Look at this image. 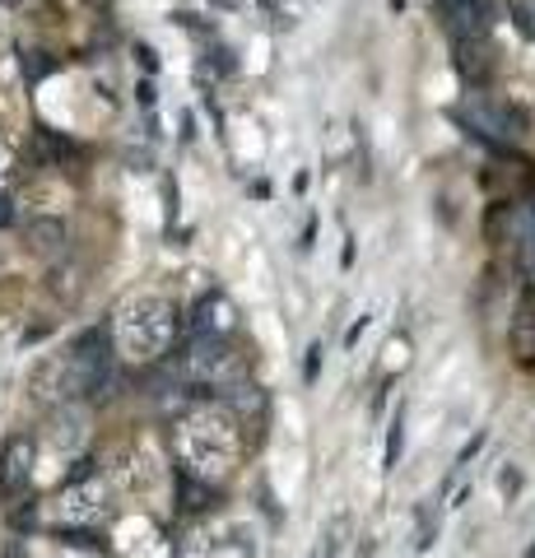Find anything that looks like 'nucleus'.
<instances>
[{"instance_id":"f257e3e1","label":"nucleus","mask_w":535,"mask_h":558,"mask_svg":"<svg viewBox=\"0 0 535 558\" xmlns=\"http://www.w3.org/2000/svg\"><path fill=\"white\" fill-rule=\"evenodd\" d=\"M243 418L229 405H205L196 414H186L178 433H172V451L182 461V475L196 484H219L233 475L238 457H243Z\"/></svg>"},{"instance_id":"f03ea898","label":"nucleus","mask_w":535,"mask_h":558,"mask_svg":"<svg viewBox=\"0 0 535 558\" xmlns=\"http://www.w3.org/2000/svg\"><path fill=\"white\" fill-rule=\"evenodd\" d=\"M178 330V307L159 293H141V299H126L112 312V354H122L126 363H154L172 349Z\"/></svg>"},{"instance_id":"7ed1b4c3","label":"nucleus","mask_w":535,"mask_h":558,"mask_svg":"<svg viewBox=\"0 0 535 558\" xmlns=\"http://www.w3.org/2000/svg\"><path fill=\"white\" fill-rule=\"evenodd\" d=\"M108 517V488H102V480H75L65 484L57 498H51L47 508V521L61 531H89L98 526V521Z\"/></svg>"},{"instance_id":"20e7f679","label":"nucleus","mask_w":535,"mask_h":558,"mask_svg":"<svg viewBox=\"0 0 535 558\" xmlns=\"http://www.w3.org/2000/svg\"><path fill=\"white\" fill-rule=\"evenodd\" d=\"M182 377L186 381H200V387H229L238 377V354L229 340H215V336H196L192 344L182 349Z\"/></svg>"},{"instance_id":"39448f33","label":"nucleus","mask_w":535,"mask_h":558,"mask_svg":"<svg viewBox=\"0 0 535 558\" xmlns=\"http://www.w3.org/2000/svg\"><path fill=\"white\" fill-rule=\"evenodd\" d=\"M33 457H38L33 438H10L5 442V451H0V498H14V494H24L28 488Z\"/></svg>"},{"instance_id":"423d86ee","label":"nucleus","mask_w":535,"mask_h":558,"mask_svg":"<svg viewBox=\"0 0 535 558\" xmlns=\"http://www.w3.org/2000/svg\"><path fill=\"white\" fill-rule=\"evenodd\" d=\"M192 330L196 336H215V340H229L238 330V307L223 299V293H205L196 303V317H192Z\"/></svg>"},{"instance_id":"0eeeda50","label":"nucleus","mask_w":535,"mask_h":558,"mask_svg":"<svg viewBox=\"0 0 535 558\" xmlns=\"http://www.w3.org/2000/svg\"><path fill=\"white\" fill-rule=\"evenodd\" d=\"M24 242L38 256H61L65 252V223L61 219H28Z\"/></svg>"},{"instance_id":"6e6552de","label":"nucleus","mask_w":535,"mask_h":558,"mask_svg":"<svg viewBox=\"0 0 535 558\" xmlns=\"http://www.w3.org/2000/svg\"><path fill=\"white\" fill-rule=\"evenodd\" d=\"M14 558H94V554H84L80 545H71V539H28V545L14 549Z\"/></svg>"},{"instance_id":"1a4fd4ad","label":"nucleus","mask_w":535,"mask_h":558,"mask_svg":"<svg viewBox=\"0 0 535 558\" xmlns=\"http://www.w3.org/2000/svg\"><path fill=\"white\" fill-rule=\"evenodd\" d=\"M508 5H512L516 14H522V20H516V24H522V33H526V38H535V10L526 5V0H508Z\"/></svg>"},{"instance_id":"9d476101","label":"nucleus","mask_w":535,"mask_h":558,"mask_svg":"<svg viewBox=\"0 0 535 558\" xmlns=\"http://www.w3.org/2000/svg\"><path fill=\"white\" fill-rule=\"evenodd\" d=\"M10 178H14V149L0 140V186H5Z\"/></svg>"},{"instance_id":"9b49d317","label":"nucleus","mask_w":535,"mask_h":558,"mask_svg":"<svg viewBox=\"0 0 535 558\" xmlns=\"http://www.w3.org/2000/svg\"><path fill=\"white\" fill-rule=\"evenodd\" d=\"M14 219H20V209H14V201L5 196V191H0V229H10Z\"/></svg>"},{"instance_id":"f8f14e48","label":"nucleus","mask_w":535,"mask_h":558,"mask_svg":"<svg viewBox=\"0 0 535 558\" xmlns=\"http://www.w3.org/2000/svg\"><path fill=\"white\" fill-rule=\"evenodd\" d=\"M5 5H14V0H5Z\"/></svg>"}]
</instances>
